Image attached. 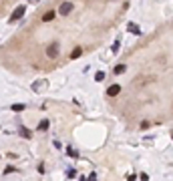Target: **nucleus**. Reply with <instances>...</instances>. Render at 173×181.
Segmentation results:
<instances>
[{
  "label": "nucleus",
  "mask_w": 173,
  "mask_h": 181,
  "mask_svg": "<svg viewBox=\"0 0 173 181\" xmlns=\"http://www.w3.org/2000/svg\"><path fill=\"white\" fill-rule=\"evenodd\" d=\"M71 10H72V2H63L61 8H58V14H61V16H67V14H71Z\"/></svg>",
  "instance_id": "obj_1"
},
{
  "label": "nucleus",
  "mask_w": 173,
  "mask_h": 181,
  "mask_svg": "<svg viewBox=\"0 0 173 181\" xmlns=\"http://www.w3.org/2000/svg\"><path fill=\"white\" fill-rule=\"evenodd\" d=\"M46 54H48L50 58H57V57H58V44H48Z\"/></svg>",
  "instance_id": "obj_2"
},
{
  "label": "nucleus",
  "mask_w": 173,
  "mask_h": 181,
  "mask_svg": "<svg viewBox=\"0 0 173 181\" xmlns=\"http://www.w3.org/2000/svg\"><path fill=\"white\" fill-rule=\"evenodd\" d=\"M121 93V85H111L107 89V97H117Z\"/></svg>",
  "instance_id": "obj_3"
},
{
  "label": "nucleus",
  "mask_w": 173,
  "mask_h": 181,
  "mask_svg": "<svg viewBox=\"0 0 173 181\" xmlns=\"http://www.w3.org/2000/svg\"><path fill=\"white\" fill-rule=\"evenodd\" d=\"M24 16V4H20L18 8L12 12V16H10V20H18V18H22Z\"/></svg>",
  "instance_id": "obj_4"
},
{
  "label": "nucleus",
  "mask_w": 173,
  "mask_h": 181,
  "mask_svg": "<svg viewBox=\"0 0 173 181\" xmlns=\"http://www.w3.org/2000/svg\"><path fill=\"white\" fill-rule=\"evenodd\" d=\"M54 16H57V12H54V10H48L46 14L42 16V20L44 22H50V20H54Z\"/></svg>",
  "instance_id": "obj_5"
},
{
  "label": "nucleus",
  "mask_w": 173,
  "mask_h": 181,
  "mask_svg": "<svg viewBox=\"0 0 173 181\" xmlns=\"http://www.w3.org/2000/svg\"><path fill=\"white\" fill-rule=\"evenodd\" d=\"M48 125H50V123H48L46 119H42V121L39 123V131H46V129H48Z\"/></svg>",
  "instance_id": "obj_6"
},
{
  "label": "nucleus",
  "mask_w": 173,
  "mask_h": 181,
  "mask_svg": "<svg viewBox=\"0 0 173 181\" xmlns=\"http://www.w3.org/2000/svg\"><path fill=\"white\" fill-rule=\"evenodd\" d=\"M81 54H83V48H75V50H72V53H71V58H72V61H75V58H79V57H81Z\"/></svg>",
  "instance_id": "obj_7"
},
{
  "label": "nucleus",
  "mask_w": 173,
  "mask_h": 181,
  "mask_svg": "<svg viewBox=\"0 0 173 181\" xmlns=\"http://www.w3.org/2000/svg\"><path fill=\"white\" fill-rule=\"evenodd\" d=\"M125 71H127L125 65H117V67H115V75H123Z\"/></svg>",
  "instance_id": "obj_8"
},
{
  "label": "nucleus",
  "mask_w": 173,
  "mask_h": 181,
  "mask_svg": "<svg viewBox=\"0 0 173 181\" xmlns=\"http://www.w3.org/2000/svg\"><path fill=\"white\" fill-rule=\"evenodd\" d=\"M12 111H24V105L22 103H16V105H12Z\"/></svg>",
  "instance_id": "obj_9"
},
{
  "label": "nucleus",
  "mask_w": 173,
  "mask_h": 181,
  "mask_svg": "<svg viewBox=\"0 0 173 181\" xmlns=\"http://www.w3.org/2000/svg\"><path fill=\"white\" fill-rule=\"evenodd\" d=\"M103 79H105V72H97V75H95V81H103Z\"/></svg>",
  "instance_id": "obj_10"
},
{
  "label": "nucleus",
  "mask_w": 173,
  "mask_h": 181,
  "mask_svg": "<svg viewBox=\"0 0 173 181\" xmlns=\"http://www.w3.org/2000/svg\"><path fill=\"white\" fill-rule=\"evenodd\" d=\"M20 135H22V137H26V139H28V137H30V131H28V129H22V131H20Z\"/></svg>",
  "instance_id": "obj_11"
},
{
  "label": "nucleus",
  "mask_w": 173,
  "mask_h": 181,
  "mask_svg": "<svg viewBox=\"0 0 173 181\" xmlns=\"http://www.w3.org/2000/svg\"><path fill=\"white\" fill-rule=\"evenodd\" d=\"M68 155H71V157H77L79 153H77V151H75V149H68Z\"/></svg>",
  "instance_id": "obj_12"
}]
</instances>
